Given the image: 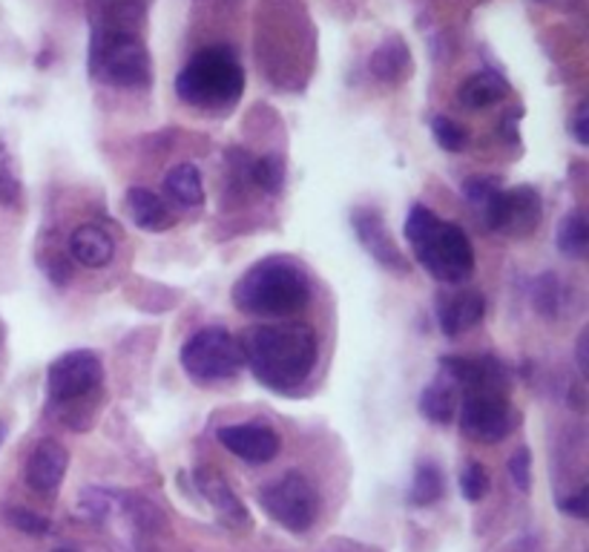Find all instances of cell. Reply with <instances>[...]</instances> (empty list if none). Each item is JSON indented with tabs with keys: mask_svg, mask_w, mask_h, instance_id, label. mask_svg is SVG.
<instances>
[{
	"mask_svg": "<svg viewBox=\"0 0 589 552\" xmlns=\"http://www.w3.org/2000/svg\"><path fill=\"white\" fill-rule=\"evenodd\" d=\"M406 240L418 262L440 282H463L475 273V251L458 224L443 222L423 205L411 207Z\"/></svg>",
	"mask_w": 589,
	"mask_h": 552,
	"instance_id": "cell-4",
	"label": "cell"
},
{
	"mask_svg": "<svg viewBox=\"0 0 589 552\" xmlns=\"http://www.w3.org/2000/svg\"><path fill=\"white\" fill-rule=\"evenodd\" d=\"M3 440H7V423L0 421V446H3Z\"/></svg>",
	"mask_w": 589,
	"mask_h": 552,
	"instance_id": "cell-37",
	"label": "cell"
},
{
	"mask_svg": "<svg viewBox=\"0 0 589 552\" xmlns=\"http://www.w3.org/2000/svg\"><path fill=\"white\" fill-rule=\"evenodd\" d=\"M219 444L233 452L239 461L254 463V466H263V463L273 461L279 454V435L268 426H256V423H236V426H225L219 429Z\"/></svg>",
	"mask_w": 589,
	"mask_h": 552,
	"instance_id": "cell-12",
	"label": "cell"
},
{
	"mask_svg": "<svg viewBox=\"0 0 589 552\" xmlns=\"http://www.w3.org/2000/svg\"><path fill=\"white\" fill-rule=\"evenodd\" d=\"M411 73V52L409 43L402 41L400 35L385 38L371 55V75L383 84H400Z\"/></svg>",
	"mask_w": 589,
	"mask_h": 552,
	"instance_id": "cell-19",
	"label": "cell"
},
{
	"mask_svg": "<svg viewBox=\"0 0 589 552\" xmlns=\"http://www.w3.org/2000/svg\"><path fill=\"white\" fill-rule=\"evenodd\" d=\"M254 182L265 190V193H279L285 184V158L282 156H263L251 167Z\"/></svg>",
	"mask_w": 589,
	"mask_h": 552,
	"instance_id": "cell-25",
	"label": "cell"
},
{
	"mask_svg": "<svg viewBox=\"0 0 589 552\" xmlns=\"http://www.w3.org/2000/svg\"><path fill=\"white\" fill-rule=\"evenodd\" d=\"M256 498H259L265 515H270L279 527L291 529V532H305L317 521L320 498L303 472H285L282 478L265 484Z\"/></svg>",
	"mask_w": 589,
	"mask_h": 552,
	"instance_id": "cell-6",
	"label": "cell"
},
{
	"mask_svg": "<svg viewBox=\"0 0 589 552\" xmlns=\"http://www.w3.org/2000/svg\"><path fill=\"white\" fill-rule=\"evenodd\" d=\"M509 92H512V87H509V81L498 69H483V73L469 75L466 81L460 84L458 99L469 110H486L507 99Z\"/></svg>",
	"mask_w": 589,
	"mask_h": 552,
	"instance_id": "cell-18",
	"label": "cell"
},
{
	"mask_svg": "<svg viewBox=\"0 0 589 552\" xmlns=\"http://www.w3.org/2000/svg\"><path fill=\"white\" fill-rule=\"evenodd\" d=\"M21 196V184L12 170V158H9L7 147L0 144V205H15Z\"/></svg>",
	"mask_w": 589,
	"mask_h": 552,
	"instance_id": "cell-30",
	"label": "cell"
},
{
	"mask_svg": "<svg viewBox=\"0 0 589 552\" xmlns=\"http://www.w3.org/2000/svg\"><path fill=\"white\" fill-rule=\"evenodd\" d=\"M69 251L84 268H107L115 256V242L99 224H78L69 236Z\"/></svg>",
	"mask_w": 589,
	"mask_h": 552,
	"instance_id": "cell-17",
	"label": "cell"
},
{
	"mask_svg": "<svg viewBox=\"0 0 589 552\" xmlns=\"http://www.w3.org/2000/svg\"><path fill=\"white\" fill-rule=\"evenodd\" d=\"M483 219L489 231L503 233H529L535 231V224L540 219V196L535 188L515 190H498L491 193V198L483 205Z\"/></svg>",
	"mask_w": 589,
	"mask_h": 552,
	"instance_id": "cell-9",
	"label": "cell"
},
{
	"mask_svg": "<svg viewBox=\"0 0 589 552\" xmlns=\"http://www.w3.org/2000/svg\"><path fill=\"white\" fill-rule=\"evenodd\" d=\"M460 495L466 498L469 503L483 501L489 495V472L483 470L477 461H469L460 472Z\"/></svg>",
	"mask_w": 589,
	"mask_h": 552,
	"instance_id": "cell-28",
	"label": "cell"
},
{
	"mask_svg": "<svg viewBox=\"0 0 589 552\" xmlns=\"http://www.w3.org/2000/svg\"><path fill=\"white\" fill-rule=\"evenodd\" d=\"M55 552H75L73 547H61V550H55Z\"/></svg>",
	"mask_w": 589,
	"mask_h": 552,
	"instance_id": "cell-38",
	"label": "cell"
},
{
	"mask_svg": "<svg viewBox=\"0 0 589 552\" xmlns=\"http://www.w3.org/2000/svg\"><path fill=\"white\" fill-rule=\"evenodd\" d=\"M245 90V73L228 50H205L176 78V92L184 104L202 110L233 107Z\"/></svg>",
	"mask_w": 589,
	"mask_h": 552,
	"instance_id": "cell-5",
	"label": "cell"
},
{
	"mask_svg": "<svg viewBox=\"0 0 589 552\" xmlns=\"http://www.w3.org/2000/svg\"><path fill=\"white\" fill-rule=\"evenodd\" d=\"M555 242H558V251H561L564 256H569V259H584V256H587L589 224H587V219H584L581 210H573V214H566L564 219H561Z\"/></svg>",
	"mask_w": 589,
	"mask_h": 552,
	"instance_id": "cell-24",
	"label": "cell"
},
{
	"mask_svg": "<svg viewBox=\"0 0 589 552\" xmlns=\"http://www.w3.org/2000/svg\"><path fill=\"white\" fill-rule=\"evenodd\" d=\"M193 480H196L199 492L205 495V501L214 506L221 524H228V527L236 529V532H242V529L251 524L245 503L239 501V495L230 489V484L221 478L219 472L202 466V470L193 472Z\"/></svg>",
	"mask_w": 589,
	"mask_h": 552,
	"instance_id": "cell-14",
	"label": "cell"
},
{
	"mask_svg": "<svg viewBox=\"0 0 589 552\" xmlns=\"http://www.w3.org/2000/svg\"><path fill=\"white\" fill-rule=\"evenodd\" d=\"M561 510H564L566 515H573V518H587L589 515L587 489H581L578 495H569V498H564V501H561Z\"/></svg>",
	"mask_w": 589,
	"mask_h": 552,
	"instance_id": "cell-34",
	"label": "cell"
},
{
	"mask_svg": "<svg viewBox=\"0 0 589 552\" xmlns=\"http://www.w3.org/2000/svg\"><path fill=\"white\" fill-rule=\"evenodd\" d=\"M521 426V412L507 395H472L460 409V429L477 444H500Z\"/></svg>",
	"mask_w": 589,
	"mask_h": 552,
	"instance_id": "cell-8",
	"label": "cell"
},
{
	"mask_svg": "<svg viewBox=\"0 0 589 552\" xmlns=\"http://www.w3.org/2000/svg\"><path fill=\"white\" fill-rule=\"evenodd\" d=\"M354 233H357V240L362 242V247H366L383 268H388V271L394 273H409L406 256L400 254L397 242L388 236V228H385L383 216L376 214V210L360 207V210L354 214Z\"/></svg>",
	"mask_w": 589,
	"mask_h": 552,
	"instance_id": "cell-13",
	"label": "cell"
},
{
	"mask_svg": "<svg viewBox=\"0 0 589 552\" xmlns=\"http://www.w3.org/2000/svg\"><path fill=\"white\" fill-rule=\"evenodd\" d=\"M127 210H130L132 222L139 224L141 231H164L172 224L170 207L164 205V198L148 188H130L127 190Z\"/></svg>",
	"mask_w": 589,
	"mask_h": 552,
	"instance_id": "cell-21",
	"label": "cell"
},
{
	"mask_svg": "<svg viewBox=\"0 0 589 552\" xmlns=\"http://www.w3.org/2000/svg\"><path fill=\"white\" fill-rule=\"evenodd\" d=\"M483 313H486V303L475 291L437 299V320H440V331L446 337H460L469 329H475L483 320Z\"/></svg>",
	"mask_w": 589,
	"mask_h": 552,
	"instance_id": "cell-16",
	"label": "cell"
},
{
	"mask_svg": "<svg viewBox=\"0 0 589 552\" xmlns=\"http://www.w3.org/2000/svg\"><path fill=\"white\" fill-rule=\"evenodd\" d=\"M239 348L254 377L273 391H294L317 365V337L299 322L251 325L239 337Z\"/></svg>",
	"mask_w": 589,
	"mask_h": 552,
	"instance_id": "cell-1",
	"label": "cell"
},
{
	"mask_svg": "<svg viewBox=\"0 0 589 552\" xmlns=\"http://www.w3.org/2000/svg\"><path fill=\"white\" fill-rule=\"evenodd\" d=\"M81 510L95 521L107 518V515H110V495L101 492V489H87V492L81 495Z\"/></svg>",
	"mask_w": 589,
	"mask_h": 552,
	"instance_id": "cell-33",
	"label": "cell"
},
{
	"mask_svg": "<svg viewBox=\"0 0 589 552\" xmlns=\"http://www.w3.org/2000/svg\"><path fill=\"white\" fill-rule=\"evenodd\" d=\"M458 395L460 388L454 386V380L449 374H440V377H434L426 388H423V395H420V412L423 418H428L432 423H451L458 418Z\"/></svg>",
	"mask_w": 589,
	"mask_h": 552,
	"instance_id": "cell-20",
	"label": "cell"
},
{
	"mask_svg": "<svg viewBox=\"0 0 589 552\" xmlns=\"http://www.w3.org/2000/svg\"><path fill=\"white\" fill-rule=\"evenodd\" d=\"M233 306L242 313L254 317H291L303 311L311 299V280L303 265H296L287 256H270L247 268L236 280Z\"/></svg>",
	"mask_w": 589,
	"mask_h": 552,
	"instance_id": "cell-3",
	"label": "cell"
},
{
	"mask_svg": "<svg viewBox=\"0 0 589 552\" xmlns=\"http://www.w3.org/2000/svg\"><path fill=\"white\" fill-rule=\"evenodd\" d=\"M443 374L454 380L460 391L472 395H507L509 371L495 357H443Z\"/></svg>",
	"mask_w": 589,
	"mask_h": 552,
	"instance_id": "cell-11",
	"label": "cell"
},
{
	"mask_svg": "<svg viewBox=\"0 0 589 552\" xmlns=\"http://www.w3.org/2000/svg\"><path fill=\"white\" fill-rule=\"evenodd\" d=\"M69 452L57 440H41L26 463V484L38 495H55L64 484Z\"/></svg>",
	"mask_w": 589,
	"mask_h": 552,
	"instance_id": "cell-15",
	"label": "cell"
},
{
	"mask_svg": "<svg viewBox=\"0 0 589 552\" xmlns=\"http://www.w3.org/2000/svg\"><path fill=\"white\" fill-rule=\"evenodd\" d=\"M432 132L437 144H440L443 150H449V153H460V150L469 144V132L463 130L458 121H451V118L446 116L432 118Z\"/></svg>",
	"mask_w": 589,
	"mask_h": 552,
	"instance_id": "cell-29",
	"label": "cell"
},
{
	"mask_svg": "<svg viewBox=\"0 0 589 552\" xmlns=\"http://www.w3.org/2000/svg\"><path fill=\"white\" fill-rule=\"evenodd\" d=\"M132 17V0H121L104 24L95 26L90 50V69L99 81L121 90H148L153 81V64H150L148 47L141 41Z\"/></svg>",
	"mask_w": 589,
	"mask_h": 552,
	"instance_id": "cell-2",
	"label": "cell"
},
{
	"mask_svg": "<svg viewBox=\"0 0 589 552\" xmlns=\"http://www.w3.org/2000/svg\"><path fill=\"white\" fill-rule=\"evenodd\" d=\"M164 190L172 202H179L184 207H196L205 202V188H202V174L196 165H176L164 179Z\"/></svg>",
	"mask_w": 589,
	"mask_h": 552,
	"instance_id": "cell-22",
	"label": "cell"
},
{
	"mask_svg": "<svg viewBox=\"0 0 589 552\" xmlns=\"http://www.w3.org/2000/svg\"><path fill=\"white\" fill-rule=\"evenodd\" d=\"M509 475L515 480V487L521 492H529L533 489V452L521 446L515 454H512V461H509Z\"/></svg>",
	"mask_w": 589,
	"mask_h": 552,
	"instance_id": "cell-31",
	"label": "cell"
},
{
	"mask_svg": "<svg viewBox=\"0 0 589 552\" xmlns=\"http://www.w3.org/2000/svg\"><path fill=\"white\" fill-rule=\"evenodd\" d=\"M573 130H575V141H578L581 147H587V144H589V107H587V101H581V104H578V110H575Z\"/></svg>",
	"mask_w": 589,
	"mask_h": 552,
	"instance_id": "cell-35",
	"label": "cell"
},
{
	"mask_svg": "<svg viewBox=\"0 0 589 552\" xmlns=\"http://www.w3.org/2000/svg\"><path fill=\"white\" fill-rule=\"evenodd\" d=\"M3 518H7L9 527L21 529V532H26V536L43 538L52 532L50 518H43V515H38V512H33V510H26V506H7Z\"/></svg>",
	"mask_w": 589,
	"mask_h": 552,
	"instance_id": "cell-27",
	"label": "cell"
},
{
	"mask_svg": "<svg viewBox=\"0 0 589 552\" xmlns=\"http://www.w3.org/2000/svg\"><path fill=\"white\" fill-rule=\"evenodd\" d=\"M443 492H446V478H443L440 466L432 461L420 463L409 489L411 506H432V503L440 501Z\"/></svg>",
	"mask_w": 589,
	"mask_h": 552,
	"instance_id": "cell-23",
	"label": "cell"
},
{
	"mask_svg": "<svg viewBox=\"0 0 589 552\" xmlns=\"http://www.w3.org/2000/svg\"><path fill=\"white\" fill-rule=\"evenodd\" d=\"M533 303L538 313L543 317H558L561 308V282L555 280V273H540L533 285Z\"/></svg>",
	"mask_w": 589,
	"mask_h": 552,
	"instance_id": "cell-26",
	"label": "cell"
},
{
	"mask_svg": "<svg viewBox=\"0 0 589 552\" xmlns=\"http://www.w3.org/2000/svg\"><path fill=\"white\" fill-rule=\"evenodd\" d=\"M101 377H104V369H101V360L87 348H78V351H66L50 365V374H47V386H50L52 400H75V397L90 395L92 388L101 386Z\"/></svg>",
	"mask_w": 589,
	"mask_h": 552,
	"instance_id": "cell-10",
	"label": "cell"
},
{
	"mask_svg": "<svg viewBox=\"0 0 589 552\" xmlns=\"http://www.w3.org/2000/svg\"><path fill=\"white\" fill-rule=\"evenodd\" d=\"M181 365L199 383H214L236 377L245 365V357L239 339L230 337L225 329H202L181 348Z\"/></svg>",
	"mask_w": 589,
	"mask_h": 552,
	"instance_id": "cell-7",
	"label": "cell"
},
{
	"mask_svg": "<svg viewBox=\"0 0 589 552\" xmlns=\"http://www.w3.org/2000/svg\"><path fill=\"white\" fill-rule=\"evenodd\" d=\"M578 369H581V374H587L589 371V331L584 329L581 337H578Z\"/></svg>",
	"mask_w": 589,
	"mask_h": 552,
	"instance_id": "cell-36",
	"label": "cell"
},
{
	"mask_svg": "<svg viewBox=\"0 0 589 552\" xmlns=\"http://www.w3.org/2000/svg\"><path fill=\"white\" fill-rule=\"evenodd\" d=\"M500 182L498 179H491V176H472L463 182V196H466L469 205L483 207L491 198V193H498Z\"/></svg>",
	"mask_w": 589,
	"mask_h": 552,
	"instance_id": "cell-32",
	"label": "cell"
}]
</instances>
